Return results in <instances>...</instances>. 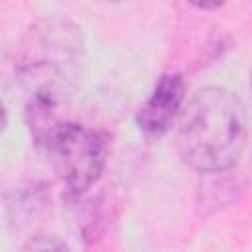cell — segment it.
<instances>
[{
    "mask_svg": "<svg viewBox=\"0 0 252 252\" xmlns=\"http://www.w3.org/2000/svg\"><path fill=\"white\" fill-rule=\"evenodd\" d=\"M185 98V83L181 75L167 73L158 79L150 98L140 106L136 122L142 132L148 136H161L165 134L183 108Z\"/></svg>",
    "mask_w": 252,
    "mask_h": 252,
    "instance_id": "obj_4",
    "label": "cell"
},
{
    "mask_svg": "<svg viewBox=\"0 0 252 252\" xmlns=\"http://www.w3.org/2000/svg\"><path fill=\"white\" fill-rule=\"evenodd\" d=\"M26 114L35 144L43 150L65 187L73 193L87 191L104 169L106 138L94 128L59 120L51 98L30 96Z\"/></svg>",
    "mask_w": 252,
    "mask_h": 252,
    "instance_id": "obj_2",
    "label": "cell"
},
{
    "mask_svg": "<svg viewBox=\"0 0 252 252\" xmlns=\"http://www.w3.org/2000/svg\"><path fill=\"white\" fill-rule=\"evenodd\" d=\"M250 91H252V71H250Z\"/></svg>",
    "mask_w": 252,
    "mask_h": 252,
    "instance_id": "obj_7",
    "label": "cell"
},
{
    "mask_svg": "<svg viewBox=\"0 0 252 252\" xmlns=\"http://www.w3.org/2000/svg\"><path fill=\"white\" fill-rule=\"evenodd\" d=\"M83 47L81 30L65 16H47L30 26L16 49V73L30 96L57 102L79 77Z\"/></svg>",
    "mask_w": 252,
    "mask_h": 252,
    "instance_id": "obj_3",
    "label": "cell"
},
{
    "mask_svg": "<svg viewBox=\"0 0 252 252\" xmlns=\"http://www.w3.org/2000/svg\"><path fill=\"white\" fill-rule=\"evenodd\" d=\"M98 2H124V0H98Z\"/></svg>",
    "mask_w": 252,
    "mask_h": 252,
    "instance_id": "obj_6",
    "label": "cell"
},
{
    "mask_svg": "<svg viewBox=\"0 0 252 252\" xmlns=\"http://www.w3.org/2000/svg\"><path fill=\"white\" fill-rule=\"evenodd\" d=\"M246 140V108L224 87L197 91L177 116V152L189 167L201 173H220L234 167L244 154Z\"/></svg>",
    "mask_w": 252,
    "mask_h": 252,
    "instance_id": "obj_1",
    "label": "cell"
},
{
    "mask_svg": "<svg viewBox=\"0 0 252 252\" xmlns=\"http://www.w3.org/2000/svg\"><path fill=\"white\" fill-rule=\"evenodd\" d=\"M193 6L201 8V10H215L219 6H222L226 0H189Z\"/></svg>",
    "mask_w": 252,
    "mask_h": 252,
    "instance_id": "obj_5",
    "label": "cell"
}]
</instances>
